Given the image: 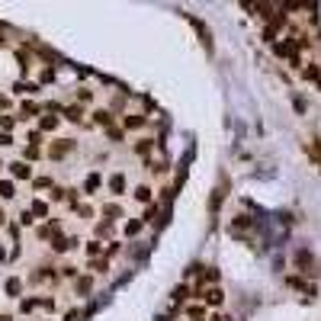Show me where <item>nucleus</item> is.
<instances>
[{
    "mask_svg": "<svg viewBox=\"0 0 321 321\" xmlns=\"http://www.w3.org/2000/svg\"><path fill=\"white\" fill-rule=\"evenodd\" d=\"M10 167H13V177H29V167H26V164H10Z\"/></svg>",
    "mask_w": 321,
    "mask_h": 321,
    "instance_id": "obj_1",
    "label": "nucleus"
},
{
    "mask_svg": "<svg viewBox=\"0 0 321 321\" xmlns=\"http://www.w3.org/2000/svg\"><path fill=\"white\" fill-rule=\"evenodd\" d=\"M0 196H4V199L13 196V183H0Z\"/></svg>",
    "mask_w": 321,
    "mask_h": 321,
    "instance_id": "obj_2",
    "label": "nucleus"
},
{
    "mask_svg": "<svg viewBox=\"0 0 321 321\" xmlns=\"http://www.w3.org/2000/svg\"><path fill=\"white\" fill-rule=\"evenodd\" d=\"M7 292H10V295H16V292H19V283H16V280H10V283H7Z\"/></svg>",
    "mask_w": 321,
    "mask_h": 321,
    "instance_id": "obj_3",
    "label": "nucleus"
},
{
    "mask_svg": "<svg viewBox=\"0 0 321 321\" xmlns=\"http://www.w3.org/2000/svg\"><path fill=\"white\" fill-rule=\"evenodd\" d=\"M0 321H10V318H7V315H0Z\"/></svg>",
    "mask_w": 321,
    "mask_h": 321,
    "instance_id": "obj_4",
    "label": "nucleus"
},
{
    "mask_svg": "<svg viewBox=\"0 0 321 321\" xmlns=\"http://www.w3.org/2000/svg\"><path fill=\"white\" fill-rule=\"evenodd\" d=\"M0 260H4V247H0Z\"/></svg>",
    "mask_w": 321,
    "mask_h": 321,
    "instance_id": "obj_5",
    "label": "nucleus"
}]
</instances>
